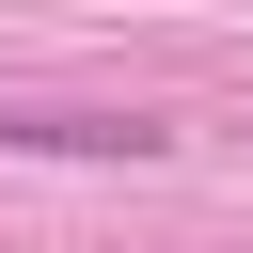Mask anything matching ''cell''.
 I'll return each mask as SVG.
<instances>
[{
    "mask_svg": "<svg viewBox=\"0 0 253 253\" xmlns=\"http://www.w3.org/2000/svg\"><path fill=\"white\" fill-rule=\"evenodd\" d=\"M0 142L16 158H158L174 126H142V111H0Z\"/></svg>",
    "mask_w": 253,
    "mask_h": 253,
    "instance_id": "cell-1",
    "label": "cell"
}]
</instances>
